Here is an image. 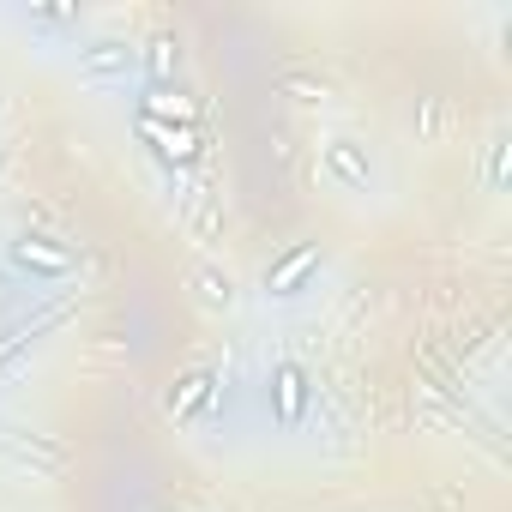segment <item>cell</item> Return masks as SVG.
<instances>
[{
  "label": "cell",
  "instance_id": "obj_7",
  "mask_svg": "<svg viewBox=\"0 0 512 512\" xmlns=\"http://www.w3.org/2000/svg\"><path fill=\"white\" fill-rule=\"evenodd\" d=\"M139 139L151 145L157 163H193L199 157V127H163V121H139Z\"/></svg>",
  "mask_w": 512,
  "mask_h": 512
},
{
  "label": "cell",
  "instance_id": "obj_5",
  "mask_svg": "<svg viewBox=\"0 0 512 512\" xmlns=\"http://www.w3.org/2000/svg\"><path fill=\"white\" fill-rule=\"evenodd\" d=\"M320 163H326V175H332L344 193H368V187H374V157H368L362 139H332V145L320 151Z\"/></svg>",
  "mask_w": 512,
  "mask_h": 512
},
{
  "label": "cell",
  "instance_id": "obj_8",
  "mask_svg": "<svg viewBox=\"0 0 512 512\" xmlns=\"http://www.w3.org/2000/svg\"><path fill=\"white\" fill-rule=\"evenodd\" d=\"M175 73H181V37H151V43H139V79H145V91H157V85H175Z\"/></svg>",
  "mask_w": 512,
  "mask_h": 512
},
{
  "label": "cell",
  "instance_id": "obj_4",
  "mask_svg": "<svg viewBox=\"0 0 512 512\" xmlns=\"http://www.w3.org/2000/svg\"><path fill=\"white\" fill-rule=\"evenodd\" d=\"M7 260H13L25 278L49 284V278H67V272H73V247H61L55 235H37V229H25V235H13Z\"/></svg>",
  "mask_w": 512,
  "mask_h": 512
},
{
  "label": "cell",
  "instance_id": "obj_6",
  "mask_svg": "<svg viewBox=\"0 0 512 512\" xmlns=\"http://www.w3.org/2000/svg\"><path fill=\"white\" fill-rule=\"evenodd\" d=\"M139 121H163V127H199V103L181 85H157L139 97Z\"/></svg>",
  "mask_w": 512,
  "mask_h": 512
},
{
  "label": "cell",
  "instance_id": "obj_2",
  "mask_svg": "<svg viewBox=\"0 0 512 512\" xmlns=\"http://www.w3.org/2000/svg\"><path fill=\"white\" fill-rule=\"evenodd\" d=\"M326 272V253H320V241H296V247H284L278 260L266 266V296L272 302H296V296H308L314 290V278Z\"/></svg>",
  "mask_w": 512,
  "mask_h": 512
},
{
  "label": "cell",
  "instance_id": "obj_10",
  "mask_svg": "<svg viewBox=\"0 0 512 512\" xmlns=\"http://www.w3.org/2000/svg\"><path fill=\"white\" fill-rule=\"evenodd\" d=\"M199 284H205V302H229V278H223V284H217V272H205V278H199Z\"/></svg>",
  "mask_w": 512,
  "mask_h": 512
},
{
  "label": "cell",
  "instance_id": "obj_9",
  "mask_svg": "<svg viewBox=\"0 0 512 512\" xmlns=\"http://www.w3.org/2000/svg\"><path fill=\"white\" fill-rule=\"evenodd\" d=\"M211 398H217V374H211V368H193V374H181V380L169 386V416L193 422V416L211 410Z\"/></svg>",
  "mask_w": 512,
  "mask_h": 512
},
{
  "label": "cell",
  "instance_id": "obj_1",
  "mask_svg": "<svg viewBox=\"0 0 512 512\" xmlns=\"http://www.w3.org/2000/svg\"><path fill=\"white\" fill-rule=\"evenodd\" d=\"M79 79L97 85V91L133 85L139 79V43H127V37H91L79 49Z\"/></svg>",
  "mask_w": 512,
  "mask_h": 512
},
{
  "label": "cell",
  "instance_id": "obj_3",
  "mask_svg": "<svg viewBox=\"0 0 512 512\" xmlns=\"http://www.w3.org/2000/svg\"><path fill=\"white\" fill-rule=\"evenodd\" d=\"M308 404H314V374L302 362H278L266 374V410L278 428H302L308 422Z\"/></svg>",
  "mask_w": 512,
  "mask_h": 512
}]
</instances>
